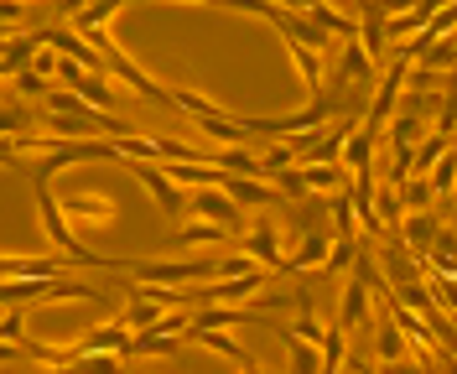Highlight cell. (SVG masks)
<instances>
[{
    "label": "cell",
    "instance_id": "2",
    "mask_svg": "<svg viewBox=\"0 0 457 374\" xmlns=\"http://www.w3.org/2000/svg\"><path fill=\"white\" fill-rule=\"evenodd\" d=\"M57 203H62L68 229H114L120 224V203L104 187H73V193H57Z\"/></svg>",
    "mask_w": 457,
    "mask_h": 374
},
{
    "label": "cell",
    "instance_id": "32",
    "mask_svg": "<svg viewBox=\"0 0 457 374\" xmlns=\"http://www.w3.org/2000/svg\"><path fill=\"white\" fill-rule=\"evenodd\" d=\"M276 187H281V198H307V182H302V167H291V172L276 177Z\"/></svg>",
    "mask_w": 457,
    "mask_h": 374
},
{
    "label": "cell",
    "instance_id": "4",
    "mask_svg": "<svg viewBox=\"0 0 457 374\" xmlns=\"http://www.w3.org/2000/svg\"><path fill=\"white\" fill-rule=\"evenodd\" d=\"M270 276H276V270L255 265L250 276H234V281H208V287H198V302H208V307H250L260 291L270 287Z\"/></svg>",
    "mask_w": 457,
    "mask_h": 374
},
{
    "label": "cell",
    "instance_id": "26",
    "mask_svg": "<svg viewBox=\"0 0 457 374\" xmlns=\"http://www.w3.org/2000/svg\"><path fill=\"white\" fill-rule=\"evenodd\" d=\"M453 182H457V145L442 156V162H436V167H431V187H436V198L453 203Z\"/></svg>",
    "mask_w": 457,
    "mask_h": 374
},
{
    "label": "cell",
    "instance_id": "22",
    "mask_svg": "<svg viewBox=\"0 0 457 374\" xmlns=\"http://www.w3.org/2000/svg\"><path fill=\"white\" fill-rule=\"evenodd\" d=\"M374 213H379V224H385V229H400V224H405V198H400V182L374 187Z\"/></svg>",
    "mask_w": 457,
    "mask_h": 374
},
{
    "label": "cell",
    "instance_id": "13",
    "mask_svg": "<svg viewBox=\"0 0 457 374\" xmlns=\"http://www.w3.org/2000/svg\"><path fill=\"white\" fill-rule=\"evenodd\" d=\"M187 338H193V344H203V348H213V353H219V359H228L234 370H250V364H255V359H250V353L239 348L234 328H193Z\"/></svg>",
    "mask_w": 457,
    "mask_h": 374
},
{
    "label": "cell",
    "instance_id": "10",
    "mask_svg": "<svg viewBox=\"0 0 457 374\" xmlns=\"http://www.w3.org/2000/svg\"><path fill=\"white\" fill-rule=\"evenodd\" d=\"M436 234H442V219L436 213H405V224H400V245L411 250L416 260H427L431 255V245H436Z\"/></svg>",
    "mask_w": 457,
    "mask_h": 374
},
{
    "label": "cell",
    "instance_id": "18",
    "mask_svg": "<svg viewBox=\"0 0 457 374\" xmlns=\"http://www.w3.org/2000/svg\"><path fill=\"white\" fill-rule=\"evenodd\" d=\"M390 296H395L400 307L421 312V317L442 312V302H436V291H431V281H427V276H416V281H405V287H390Z\"/></svg>",
    "mask_w": 457,
    "mask_h": 374
},
{
    "label": "cell",
    "instance_id": "14",
    "mask_svg": "<svg viewBox=\"0 0 457 374\" xmlns=\"http://www.w3.org/2000/svg\"><path fill=\"white\" fill-rule=\"evenodd\" d=\"M234 234L224 229V224H208V219H182L177 224V245L182 250H224Z\"/></svg>",
    "mask_w": 457,
    "mask_h": 374
},
{
    "label": "cell",
    "instance_id": "23",
    "mask_svg": "<svg viewBox=\"0 0 457 374\" xmlns=\"http://www.w3.org/2000/svg\"><path fill=\"white\" fill-rule=\"evenodd\" d=\"M260 167H265V177L276 182L281 172L296 167V145H291V141H265V145H260Z\"/></svg>",
    "mask_w": 457,
    "mask_h": 374
},
{
    "label": "cell",
    "instance_id": "31",
    "mask_svg": "<svg viewBox=\"0 0 457 374\" xmlns=\"http://www.w3.org/2000/svg\"><path fill=\"white\" fill-rule=\"evenodd\" d=\"M379 374H431V359L411 353V359H395V364H379Z\"/></svg>",
    "mask_w": 457,
    "mask_h": 374
},
{
    "label": "cell",
    "instance_id": "7",
    "mask_svg": "<svg viewBox=\"0 0 457 374\" xmlns=\"http://www.w3.org/2000/svg\"><path fill=\"white\" fill-rule=\"evenodd\" d=\"M281 224L276 219H255L250 229H245V255L255 260V265H265V270H286V250H281Z\"/></svg>",
    "mask_w": 457,
    "mask_h": 374
},
{
    "label": "cell",
    "instance_id": "40",
    "mask_svg": "<svg viewBox=\"0 0 457 374\" xmlns=\"http://www.w3.org/2000/svg\"><path fill=\"white\" fill-rule=\"evenodd\" d=\"M0 104H5V94H0Z\"/></svg>",
    "mask_w": 457,
    "mask_h": 374
},
{
    "label": "cell",
    "instance_id": "8",
    "mask_svg": "<svg viewBox=\"0 0 457 374\" xmlns=\"http://www.w3.org/2000/svg\"><path fill=\"white\" fill-rule=\"evenodd\" d=\"M333 322H338L343 333H359V328H370V322H374V291L364 287L359 276H348V281H343L338 317H333Z\"/></svg>",
    "mask_w": 457,
    "mask_h": 374
},
{
    "label": "cell",
    "instance_id": "1",
    "mask_svg": "<svg viewBox=\"0 0 457 374\" xmlns=\"http://www.w3.org/2000/svg\"><path fill=\"white\" fill-rule=\"evenodd\" d=\"M130 281H151V287H208L219 281V255L198 260H125Z\"/></svg>",
    "mask_w": 457,
    "mask_h": 374
},
{
    "label": "cell",
    "instance_id": "19",
    "mask_svg": "<svg viewBox=\"0 0 457 374\" xmlns=\"http://www.w3.org/2000/svg\"><path fill=\"white\" fill-rule=\"evenodd\" d=\"M328 234L333 239H359V208L348 198V187H343L338 198H328Z\"/></svg>",
    "mask_w": 457,
    "mask_h": 374
},
{
    "label": "cell",
    "instance_id": "34",
    "mask_svg": "<svg viewBox=\"0 0 457 374\" xmlns=\"http://www.w3.org/2000/svg\"><path fill=\"white\" fill-rule=\"evenodd\" d=\"M431 370L436 374H457V353L453 348H436V353H431Z\"/></svg>",
    "mask_w": 457,
    "mask_h": 374
},
{
    "label": "cell",
    "instance_id": "17",
    "mask_svg": "<svg viewBox=\"0 0 457 374\" xmlns=\"http://www.w3.org/2000/svg\"><path fill=\"white\" fill-rule=\"evenodd\" d=\"M162 317H167V307H156L141 287H130V302H125V328H130V333H151Z\"/></svg>",
    "mask_w": 457,
    "mask_h": 374
},
{
    "label": "cell",
    "instance_id": "20",
    "mask_svg": "<svg viewBox=\"0 0 457 374\" xmlns=\"http://www.w3.org/2000/svg\"><path fill=\"white\" fill-rule=\"evenodd\" d=\"M453 151V136H442V130H431L427 141L416 145V156H411V177H431V167L442 162Z\"/></svg>",
    "mask_w": 457,
    "mask_h": 374
},
{
    "label": "cell",
    "instance_id": "33",
    "mask_svg": "<svg viewBox=\"0 0 457 374\" xmlns=\"http://www.w3.org/2000/svg\"><path fill=\"white\" fill-rule=\"evenodd\" d=\"M21 136H0V167H21Z\"/></svg>",
    "mask_w": 457,
    "mask_h": 374
},
{
    "label": "cell",
    "instance_id": "28",
    "mask_svg": "<svg viewBox=\"0 0 457 374\" xmlns=\"http://www.w3.org/2000/svg\"><path fill=\"white\" fill-rule=\"evenodd\" d=\"M0 338H5V344H27V307H5V317H0Z\"/></svg>",
    "mask_w": 457,
    "mask_h": 374
},
{
    "label": "cell",
    "instance_id": "36",
    "mask_svg": "<svg viewBox=\"0 0 457 374\" xmlns=\"http://www.w3.org/2000/svg\"><path fill=\"white\" fill-rule=\"evenodd\" d=\"M11 359H27V344H5L0 338V364H11Z\"/></svg>",
    "mask_w": 457,
    "mask_h": 374
},
{
    "label": "cell",
    "instance_id": "3",
    "mask_svg": "<svg viewBox=\"0 0 457 374\" xmlns=\"http://www.w3.org/2000/svg\"><path fill=\"white\" fill-rule=\"evenodd\" d=\"M405 73H411V58H405V53L385 62V73H379V84H374V104H370V115H364V125H370L374 136L395 120V104H400V94H405Z\"/></svg>",
    "mask_w": 457,
    "mask_h": 374
},
{
    "label": "cell",
    "instance_id": "25",
    "mask_svg": "<svg viewBox=\"0 0 457 374\" xmlns=\"http://www.w3.org/2000/svg\"><path fill=\"white\" fill-rule=\"evenodd\" d=\"M31 130H37V115H31L27 104L5 99V104H0V136H31Z\"/></svg>",
    "mask_w": 457,
    "mask_h": 374
},
{
    "label": "cell",
    "instance_id": "41",
    "mask_svg": "<svg viewBox=\"0 0 457 374\" xmlns=\"http://www.w3.org/2000/svg\"><path fill=\"white\" fill-rule=\"evenodd\" d=\"M21 5H27V0H21Z\"/></svg>",
    "mask_w": 457,
    "mask_h": 374
},
{
    "label": "cell",
    "instance_id": "12",
    "mask_svg": "<svg viewBox=\"0 0 457 374\" xmlns=\"http://www.w3.org/2000/svg\"><path fill=\"white\" fill-rule=\"evenodd\" d=\"M416 348H411V338L400 333V322L390 312L385 317H374V359L379 364H395V359H411Z\"/></svg>",
    "mask_w": 457,
    "mask_h": 374
},
{
    "label": "cell",
    "instance_id": "16",
    "mask_svg": "<svg viewBox=\"0 0 457 374\" xmlns=\"http://www.w3.org/2000/svg\"><path fill=\"white\" fill-rule=\"evenodd\" d=\"M374 141H379V136H374L370 125H359V130L343 141V172H348V177L374 172Z\"/></svg>",
    "mask_w": 457,
    "mask_h": 374
},
{
    "label": "cell",
    "instance_id": "30",
    "mask_svg": "<svg viewBox=\"0 0 457 374\" xmlns=\"http://www.w3.org/2000/svg\"><path fill=\"white\" fill-rule=\"evenodd\" d=\"M353 260H359V239H333L328 270H353Z\"/></svg>",
    "mask_w": 457,
    "mask_h": 374
},
{
    "label": "cell",
    "instance_id": "5",
    "mask_svg": "<svg viewBox=\"0 0 457 374\" xmlns=\"http://www.w3.org/2000/svg\"><path fill=\"white\" fill-rule=\"evenodd\" d=\"M187 219H208V224H224L228 234L245 229V208L228 198L224 187H198V193H187Z\"/></svg>",
    "mask_w": 457,
    "mask_h": 374
},
{
    "label": "cell",
    "instance_id": "38",
    "mask_svg": "<svg viewBox=\"0 0 457 374\" xmlns=\"http://www.w3.org/2000/svg\"><path fill=\"white\" fill-rule=\"evenodd\" d=\"M239 374H270V370H260V364H250V370H239Z\"/></svg>",
    "mask_w": 457,
    "mask_h": 374
},
{
    "label": "cell",
    "instance_id": "39",
    "mask_svg": "<svg viewBox=\"0 0 457 374\" xmlns=\"http://www.w3.org/2000/svg\"><path fill=\"white\" fill-rule=\"evenodd\" d=\"M453 203H457V182H453Z\"/></svg>",
    "mask_w": 457,
    "mask_h": 374
},
{
    "label": "cell",
    "instance_id": "21",
    "mask_svg": "<svg viewBox=\"0 0 457 374\" xmlns=\"http://www.w3.org/2000/svg\"><path fill=\"white\" fill-rule=\"evenodd\" d=\"M276 338L291 348V374H322V348H317V344H302V338H291L286 328H276Z\"/></svg>",
    "mask_w": 457,
    "mask_h": 374
},
{
    "label": "cell",
    "instance_id": "9",
    "mask_svg": "<svg viewBox=\"0 0 457 374\" xmlns=\"http://www.w3.org/2000/svg\"><path fill=\"white\" fill-rule=\"evenodd\" d=\"M328 255H333V234L322 229V219H312L307 229H302V245L286 255V270H328Z\"/></svg>",
    "mask_w": 457,
    "mask_h": 374
},
{
    "label": "cell",
    "instance_id": "35",
    "mask_svg": "<svg viewBox=\"0 0 457 374\" xmlns=\"http://www.w3.org/2000/svg\"><path fill=\"white\" fill-rule=\"evenodd\" d=\"M374 5H379L385 16H405V11H416L421 0H374Z\"/></svg>",
    "mask_w": 457,
    "mask_h": 374
},
{
    "label": "cell",
    "instance_id": "37",
    "mask_svg": "<svg viewBox=\"0 0 457 374\" xmlns=\"http://www.w3.org/2000/svg\"><path fill=\"white\" fill-rule=\"evenodd\" d=\"M270 5H276V11H312L317 0H270Z\"/></svg>",
    "mask_w": 457,
    "mask_h": 374
},
{
    "label": "cell",
    "instance_id": "29",
    "mask_svg": "<svg viewBox=\"0 0 457 374\" xmlns=\"http://www.w3.org/2000/svg\"><path fill=\"white\" fill-rule=\"evenodd\" d=\"M21 21H27V5L21 0H0V42H11L21 31Z\"/></svg>",
    "mask_w": 457,
    "mask_h": 374
},
{
    "label": "cell",
    "instance_id": "6",
    "mask_svg": "<svg viewBox=\"0 0 457 374\" xmlns=\"http://www.w3.org/2000/svg\"><path fill=\"white\" fill-rule=\"evenodd\" d=\"M130 172L141 177V187L151 193V203H156L167 219H177V224L187 219V193H182V187H177V182L156 167V162H130Z\"/></svg>",
    "mask_w": 457,
    "mask_h": 374
},
{
    "label": "cell",
    "instance_id": "24",
    "mask_svg": "<svg viewBox=\"0 0 457 374\" xmlns=\"http://www.w3.org/2000/svg\"><path fill=\"white\" fill-rule=\"evenodd\" d=\"M400 198H405V213H427L431 203H436V187H431V177H405Z\"/></svg>",
    "mask_w": 457,
    "mask_h": 374
},
{
    "label": "cell",
    "instance_id": "27",
    "mask_svg": "<svg viewBox=\"0 0 457 374\" xmlns=\"http://www.w3.org/2000/svg\"><path fill=\"white\" fill-rule=\"evenodd\" d=\"M431 291H436V302H442V312L457 317V276H442V270H427Z\"/></svg>",
    "mask_w": 457,
    "mask_h": 374
},
{
    "label": "cell",
    "instance_id": "11",
    "mask_svg": "<svg viewBox=\"0 0 457 374\" xmlns=\"http://www.w3.org/2000/svg\"><path fill=\"white\" fill-rule=\"evenodd\" d=\"M193 125H198L203 136L213 145H250V130H245V120L228 115V110H208V115H193Z\"/></svg>",
    "mask_w": 457,
    "mask_h": 374
},
{
    "label": "cell",
    "instance_id": "15",
    "mask_svg": "<svg viewBox=\"0 0 457 374\" xmlns=\"http://www.w3.org/2000/svg\"><path fill=\"white\" fill-rule=\"evenodd\" d=\"M302 182H307V193L338 198V193L348 187V182H353V177L343 172V162H307V167H302Z\"/></svg>",
    "mask_w": 457,
    "mask_h": 374
}]
</instances>
